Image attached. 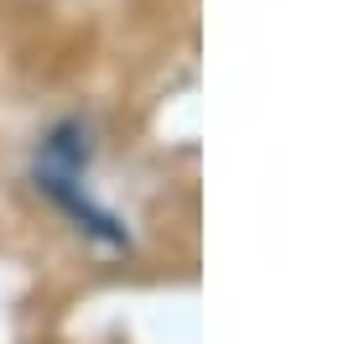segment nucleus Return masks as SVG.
<instances>
[{
	"label": "nucleus",
	"mask_w": 359,
	"mask_h": 344,
	"mask_svg": "<svg viewBox=\"0 0 359 344\" xmlns=\"http://www.w3.org/2000/svg\"><path fill=\"white\" fill-rule=\"evenodd\" d=\"M94 162V136L83 120H63L47 131L42 152H36V178H83V167Z\"/></svg>",
	"instance_id": "nucleus-1"
}]
</instances>
